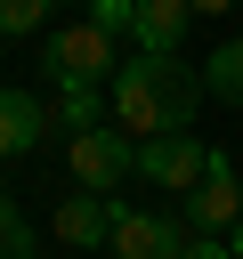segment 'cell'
<instances>
[{
	"label": "cell",
	"mask_w": 243,
	"mask_h": 259,
	"mask_svg": "<svg viewBox=\"0 0 243 259\" xmlns=\"http://www.w3.org/2000/svg\"><path fill=\"white\" fill-rule=\"evenodd\" d=\"M194 97H202V73H186L178 57H122V73H113V121L138 146L194 130Z\"/></svg>",
	"instance_id": "obj_1"
},
{
	"label": "cell",
	"mask_w": 243,
	"mask_h": 259,
	"mask_svg": "<svg viewBox=\"0 0 243 259\" xmlns=\"http://www.w3.org/2000/svg\"><path fill=\"white\" fill-rule=\"evenodd\" d=\"M40 65H49V81H57V89H105V81L122 73V49H113V32H97V24L81 16V24L49 32Z\"/></svg>",
	"instance_id": "obj_2"
},
{
	"label": "cell",
	"mask_w": 243,
	"mask_h": 259,
	"mask_svg": "<svg viewBox=\"0 0 243 259\" xmlns=\"http://www.w3.org/2000/svg\"><path fill=\"white\" fill-rule=\"evenodd\" d=\"M65 170H73L81 194H113V186H130L138 146H130V130H73L65 138Z\"/></svg>",
	"instance_id": "obj_3"
},
{
	"label": "cell",
	"mask_w": 243,
	"mask_h": 259,
	"mask_svg": "<svg viewBox=\"0 0 243 259\" xmlns=\"http://www.w3.org/2000/svg\"><path fill=\"white\" fill-rule=\"evenodd\" d=\"M211 162H219V154H211V146H202L194 130H170V138H146V146H138V178L170 186L178 202H186V194H194V186L211 178Z\"/></svg>",
	"instance_id": "obj_4"
},
{
	"label": "cell",
	"mask_w": 243,
	"mask_h": 259,
	"mask_svg": "<svg viewBox=\"0 0 243 259\" xmlns=\"http://www.w3.org/2000/svg\"><path fill=\"white\" fill-rule=\"evenodd\" d=\"M186 243H194V227L186 219H162V210H130V202H113V259H186Z\"/></svg>",
	"instance_id": "obj_5"
},
{
	"label": "cell",
	"mask_w": 243,
	"mask_h": 259,
	"mask_svg": "<svg viewBox=\"0 0 243 259\" xmlns=\"http://www.w3.org/2000/svg\"><path fill=\"white\" fill-rule=\"evenodd\" d=\"M186 227L194 235H235L243 227V178H235V162H211V178L186 194Z\"/></svg>",
	"instance_id": "obj_6"
},
{
	"label": "cell",
	"mask_w": 243,
	"mask_h": 259,
	"mask_svg": "<svg viewBox=\"0 0 243 259\" xmlns=\"http://www.w3.org/2000/svg\"><path fill=\"white\" fill-rule=\"evenodd\" d=\"M186 24H194V8H186V0H138V24H130V40H138V57H178Z\"/></svg>",
	"instance_id": "obj_7"
},
{
	"label": "cell",
	"mask_w": 243,
	"mask_h": 259,
	"mask_svg": "<svg viewBox=\"0 0 243 259\" xmlns=\"http://www.w3.org/2000/svg\"><path fill=\"white\" fill-rule=\"evenodd\" d=\"M57 235H65L73 251L113 243V194H65V202H57Z\"/></svg>",
	"instance_id": "obj_8"
},
{
	"label": "cell",
	"mask_w": 243,
	"mask_h": 259,
	"mask_svg": "<svg viewBox=\"0 0 243 259\" xmlns=\"http://www.w3.org/2000/svg\"><path fill=\"white\" fill-rule=\"evenodd\" d=\"M32 146H40V105L24 89H0V162H16Z\"/></svg>",
	"instance_id": "obj_9"
},
{
	"label": "cell",
	"mask_w": 243,
	"mask_h": 259,
	"mask_svg": "<svg viewBox=\"0 0 243 259\" xmlns=\"http://www.w3.org/2000/svg\"><path fill=\"white\" fill-rule=\"evenodd\" d=\"M202 89H211L219 105H243V40H227V49L202 57Z\"/></svg>",
	"instance_id": "obj_10"
},
{
	"label": "cell",
	"mask_w": 243,
	"mask_h": 259,
	"mask_svg": "<svg viewBox=\"0 0 243 259\" xmlns=\"http://www.w3.org/2000/svg\"><path fill=\"white\" fill-rule=\"evenodd\" d=\"M0 259H32V227H24L16 194H0Z\"/></svg>",
	"instance_id": "obj_11"
},
{
	"label": "cell",
	"mask_w": 243,
	"mask_h": 259,
	"mask_svg": "<svg viewBox=\"0 0 243 259\" xmlns=\"http://www.w3.org/2000/svg\"><path fill=\"white\" fill-rule=\"evenodd\" d=\"M57 113H65V130H97L105 97H97V89H57Z\"/></svg>",
	"instance_id": "obj_12"
},
{
	"label": "cell",
	"mask_w": 243,
	"mask_h": 259,
	"mask_svg": "<svg viewBox=\"0 0 243 259\" xmlns=\"http://www.w3.org/2000/svg\"><path fill=\"white\" fill-rule=\"evenodd\" d=\"M40 16H49V0H0V40H16V32H40Z\"/></svg>",
	"instance_id": "obj_13"
},
{
	"label": "cell",
	"mask_w": 243,
	"mask_h": 259,
	"mask_svg": "<svg viewBox=\"0 0 243 259\" xmlns=\"http://www.w3.org/2000/svg\"><path fill=\"white\" fill-rule=\"evenodd\" d=\"M89 24H97V32H113V40H122V32H130V24H138V0H89Z\"/></svg>",
	"instance_id": "obj_14"
},
{
	"label": "cell",
	"mask_w": 243,
	"mask_h": 259,
	"mask_svg": "<svg viewBox=\"0 0 243 259\" xmlns=\"http://www.w3.org/2000/svg\"><path fill=\"white\" fill-rule=\"evenodd\" d=\"M186 259H235V243H227V235H194V243H186Z\"/></svg>",
	"instance_id": "obj_15"
},
{
	"label": "cell",
	"mask_w": 243,
	"mask_h": 259,
	"mask_svg": "<svg viewBox=\"0 0 243 259\" xmlns=\"http://www.w3.org/2000/svg\"><path fill=\"white\" fill-rule=\"evenodd\" d=\"M186 8H194V16H211V8H243V0H186Z\"/></svg>",
	"instance_id": "obj_16"
},
{
	"label": "cell",
	"mask_w": 243,
	"mask_h": 259,
	"mask_svg": "<svg viewBox=\"0 0 243 259\" xmlns=\"http://www.w3.org/2000/svg\"><path fill=\"white\" fill-rule=\"evenodd\" d=\"M227 243H235V259H243V227H235V235H227Z\"/></svg>",
	"instance_id": "obj_17"
}]
</instances>
